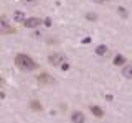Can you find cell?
<instances>
[{"mask_svg": "<svg viewBox=\"0 0 132 123\" xmlns=\"http://www.w3.org/2000/svg\"><path fill=\"white\" fill-rule=\"evenodd\" d=\"M15 66L22 72H31V71L36 69V63L28 54H23V53H18V54L15 56Z\"/></svg>", "mask_w": 132, "mask_h": 123, "instance_id": "obj_1", "label": "cell"}, {"mask_svg": "<svg viewBox=\"0 0 132 123\" xmlns=\"http://www.w3.org/2000/svg\"><path fill=\"white\" fill-rule=\"evenodd\" d=\"M48 63L53 66V67H61L64 63H68L66 61V56L61 54V53H53V54L48 56Z\"/></svg>", "mask_w": 132, "mask_h": 123, "instance_id": "obj_2", "label": "cell"}, {"mask_svg": "<svg viewBox=\"0 0 132 123\" xmlns=\"http://www.w3.org/2000/svg\"><path fill=\"white\" fill-rule=\"evenodd\" d=\"M15 33V28L8 23L7 16H0V35H12Z\"/></svg>", "mask_w": 132, "mask_h": 123, "instance_id": "obj_3", "label": "cell"}, {"mask_svg": "<svg viewBox=\"0 0 132 123\" xmlns=\"http://www.w3.org/2000/svg\"><path fill=\"white\" fill-rule=\"evenodd\" d=\"M43 25V20L38 18V16H30V18H25L23 26L25 28H30V30H35V28H40Z\"/></svg>", "mask_w": 132, "mask_h": 123, "instance_id": "obj_4", "label": "cell"}, {"mask_svg": "<svg viewBox=\"0 0 132 123\" xmlns=\"http://www.w3.org/2000/svg\"><path fill=\"white\" fill-rule=\"evenodd\" d=\"M69 118H71V123H84L86 121V115L79 112V110H74Z\"/></svg>", "mask_w": 132, "mask_h": 123, "instance_id": "obj_5", "label": "cell"}, {"mask_svg": "<svg viewBox=\"0 0 132 123\" xmlns=\"http://www.w3.org/2000/svg\"><path fill=\"white\" fill-rule=\"evenodd\" d=\"M122 76L126 79H132V64H124L122 66Z\"/></svg>", "mask_w": 132, "mask_h": 123, "instance_id": "obj_6", "label": "cell"}, {"mask_svg": "<svg viewBox=\"0 0 132 123\" xmlns=\"http://www.w3.org/2000/svg\"><path fill=\"white\" fill-rule=\"evenodd\" d=\"M94 53H96L97 56H106L107 53H109V48H107L106 44H99V46L94 49Z\"/></svg>", "mask_w": 132, "mask_h": 123, "instance_id": "obj_7", "label": "cell"}, {"mask_svg": "<svg viewBox=\"0 0 132 123\" xmlns=\"http://www.w3.org/2000/svg\"><path fill=\"white\" fill-rule=\"evenodd\" d=\"M25 18H27V16H25V13H23L22 10H16L15 13H13V22H16V23H23Z\"/></svg>", "mask_w": 132, "mask_h": 123, "instance_id": "obj_8", "label": "cell"}, {"mask_svg": "<svg viewBox=\"0 0 132 123\" xmlns=\"http://www.w3.org/2000/svg\"><path fill=\"white\" fill-rule=\"evenodd\" d=\"M91 113H93L94 117H97V118H102V117H104V112H102L97 105H91Z\"/></svg>", "mask_w": 132, "mask_h": 123, "instance_id": "obj_9", "label": "cell"}, {"mask_svg": "<svg viewBox=\"0 0 132 123\" xmlns=\"http://www.w3.org/2000/svg\"><path fill=\"white\" fill-rule=\"evenodd\" d=\"M38 82L40 84H51L53 79L48 76V74H41V76H38Z\"/></svg>", "mask_w": 132, "mask_h": 123, "instance_id": "obj_10", "label": "cell"}, {"mask_svg": "<svg viewBox=\"0 0 132 123\" xmlns=\"http://www.w3.org/2000/svg\"><path fill=\"white\" fill-rule=\"evenodd\" d=\"M112 63H114V66H124V64H126V57H124L122 54H117L114 57Z\"/></svg>", "mask_w": 132, "mask_h": 123, "instance_id": "obj_11", "label": "cell"}, {"mask_svg": "<svg viewBox=\"0 0 132 123\" xmlns=\"http://www.w3.org/2000/svg\"><path fill=\"white\" fill-rule=\"evenodd\" d=\"M117 13L121 15V16H124V18H127V15H129V13H127V10H126L124 7H119V8H117Z\"/></svg>", "mask_w": 132, "mask_h": 123, "instance_id": "obj_12", "label": "cell"}, {"mask_svg": "<svg viewBox=\"0 0 132 123\" xmlns=\"http://www.w3.org/2000/svg\"><path fill=\"white\" fill-rule=\"evenodd\" d=\"M43 23H45V26H51V23H53V22H51V18H45V20H43Z\"/></svg>", "mask_w": 132, "mask_h": 123, "instance_id": "obj_13", "label": "cell"}, {"mask_svg": "<svg viewBox=\"0 0 132 123\" xmlns=\"http://www.w3.org/2000/svg\"><path fill=\"white\" fill-rule=\"evenodd\" d=\"M22 3H25V5H31V3H36V0H22Z\"/></svg>", "mask_w": 132, "mask_h": 123, "instance_id": "obj_14", "label": "cell"}, {"mask_svg": "<svg viewBox=\"0 0 132 123\" xmlns=\"http://www.w3.org/2000/svg\"><path fill=\"white\" fill-rule=\"evenodd\" d=\"M31 105H33V108H36V110H41V105L38 104V102H33Z\"/></svg>", "mask_w": 132, "mask_h": 123, "instance_id": "obj_15", "label": "cell"}, {"mask_svg": "<svg viewBox=\"0 0 132 123\" xmlns=\"http://www.w3.org/2000/svg\"><path fill=\"white\" fill-rule=\"evenodd\" d=\"M61 69H63V71H68V69H69V64H68V63H64L63 66H61Z\"/></svg>", "mask_w": 132, "mask_h": 123, "instance_id": "obj_16", "label": "cell"}, {"mask_svg": "<svg viewBox=\"0 0 132 123\" xmlns=\"http://www.w3.org/2000/svg\"><path fill=\"white\" fill-rule=\"evenodd\" d=\"M3 85H5V79L0 76V87H3Z\"/></svg>", "mask_w": 132, "mask_h": 123, "instance_id": "obj_17", "label": "cell"}, {"mask_svg": "<svg viewBox=\"0 0 132 123\" xmlns=\"http://www.w3.org/2000/svg\"><path fill=\"white\" fill-rule=\"evenodd\" d=\"M86 18H88V20H96V15H88Z\"/></svg>", "mask_w": 132, "mask_h": 123, "instance_id": "obj_18", "label": "cell"}, {"mask_svg": "<svg viewBox=\"0 0 132 123\" xmlns=\"http://www.w3.org/2000/svg\"><path fill=\"white\" fill-rule=\"evenodd\" d=\"M94 3H104V2H107V0H93Z\"/></svg>", "mask_w": 132, "mask_h": 123, "instance_id": "obj_19", "label": "cell"}]
</instances>
